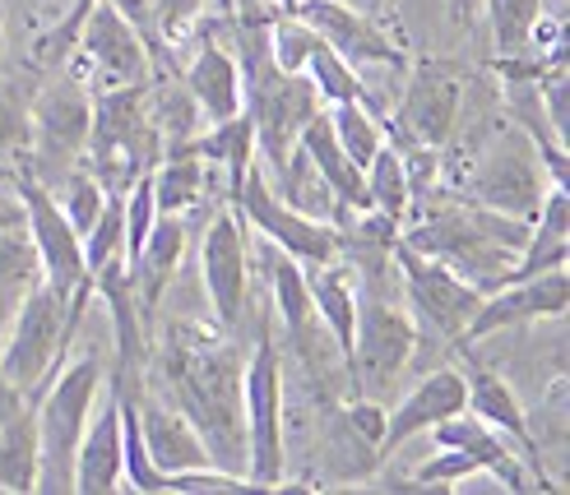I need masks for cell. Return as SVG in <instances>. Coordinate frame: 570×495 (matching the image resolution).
Listing matches in <instances>:
<instances>
[{
	"instance_id": "obj_1",
	"label": "cell",
	"mask_w": 570,
	"mask_h": 495,
	"mask_svg": "<svg viewBox=\"0 0 570 495\" xmlns=\"http://www.w3.org/2000/svg\"><path fill=\"white\" fill-rule=\"evenodd\" d=\"M242 366V343L205 319H173L154 353V375L167 389V403L190 417L214 468L237 477H246Z\"/></svg>"
},
{
	"instance_id": "obj_2",
	"label": "cell",
	"mask_w": 570,
	"mask_h": 495,
	"mask_svg": "<svg viewBox=\"0 0 570 495\" xmlns=\"http://www.w3.org/2000/svg\"><path fill=\"white\" fill-rule=\"evenodd\" d=\"M94 283L79 287V293H61L47 278L23 297V306L14 310L10 329L0 334V375L33 403L47 380L66 362V347L83 325V310H89Z\"/></svg>"
},
{
	"instance_id": "obj_3",
	"label": "cell",
	"mask_w": 570,
	"mask_h": 495,
	"mask_svg": "<svg viewBox=\"0 0 570 495\" xmlns=\"http://www.w3.org/2000/svg\"><path fill=\"white\" fill-rule=\"evenodd\" d=\"M102 389H107V366L94 353H83L75 362H61V370L33 398V435H38V486L33 491H47V495L70 491L79 435L89 426Z\"/></svg>"
},
{
	"instance_id": "obj_4",
	"label": "cell",
	"mask_w": 570,
	"mask_h": 495,
	"mask_svg": "<svg viewBox=\"0 0 570 495\" xmlns=\"http://www.w3.org/2000/svg\"><path fill=\"white\" fill-rule=\"evenodd\" d=\"M242 413H246V477L261 491H288V380L283 353L269 329L255 334L242 366Z\"/></svg>"
},
{
	"instance_id": "obj_5",
	"label": "cell",
	"mask_w": 570,
	"mask_h": 495,
	"mask_svg": "<svg viewBox=\"0 0 570 495\" xmlns=\"http://www.w3.org/2000/svg\"><path fill=\"white\" fill-rule=\"evenodd\" d=\"M28 116H33V149H28L23 167L47 190H61V181L83 162V149H89V126H94L89 83L70 70H56V79H47L28 98Z\"/></svg>"
},
{
	"instance_id": "obj_6",
	"label": "cell",
	"mask_w": 570,
	"mask_h": 495,
	"mask_svg": "<svg viewBox=\"0 0 570 495\" xmlns=\"http://www.w3.org/2000/svg\"><path fill=\"white\" fill-rule=\"evenodd\" d=\"M422 329L413 325V315L404 306H394L390 297L357 293V329H353V347H348V385L362 398L385 403L394 394V385L404 380V370L417 353Z\"/></svg>"
},
{
	"instance_id": "obj_7",
	"label": "cell",
	"mask_w": 570,
	"mask_h": 495,
	"mask_svg": "<svg viewBox=\"0 0 570 495\" xmlns=\"http://www.w3.org/2000/svg\"><path fill=\"white\" fill-rule=\"evenodd\" d=\"M199 283H205L214 325L242 343V334L250 329V227L233 204H223L205 227Z\"/></svg>"
},
{
	"instance_id": "obj_8",
	"label": "cell",
	"mask_w": 570,
	"mask_h": 495,
	"mask_svg": "<svg viewBox=\"0 0 570 495\" xmlns=\"http://www.w3.org/2000/svg\"><path fill=\"white\" fill-rule=\"evenodd\" d=\"M70 75L89 83V93H111V89H135V83L154 79V56L145 38L135 33V23L111 6V0H94L89 19L79 28V42L70 56Z\"/></svg>"
},
{
	"instance_id": "obj_9",
	"label": "cell",
	"mask_w": 570,
	"mask_h": 495,
	"mask_svg": "<svg viewBox=\"0 0 570 495\" xmlns=\"http://www.w3.org/2000/svg\"><path fill=\"white\" fill-rule=\"evenodd\" d=\"M390 259H394V269H399V283H404L413 325L460 347V338L469 329V319H473L482 293H478L469 278L454 274L450 265H441V259L413 250L404 237H394Z\"/></svg>"
},
{
	"instance_id": "obj_10",
	"label": "cell",
	"mask_w": 570,
	"mask_h": 495,
	"mask_svg": "<svg viewBox=\"0 0 570 495\" xmlns=\"http://www.w3.org/2000/svg\"><path fill=\"white\" fill-rule=\"evenodd\" d=\"M227 204H233V209L246 218V227L255 231V237L269 241V246H278L283 255L302 259L306 269L330 265V259H338V250H344V237H338L334 222L306 218V214L288 209V204H283V199L269 190L261 162H250L246 181L237 186V195L227 199Z\"/></svg>"
},
{
	"instance_id": "obj_11",
	"label": "cell",
	"mask_w": 570,
	"mask_h": 495,
	"mask_svg": "<svg viewBox=\"0 0 570 495\" xmlns=\"http://www.w3.org/2000/svg\"><path fill=\"white\" fill-rule=\"evenodd\" d=\"M6 181L14 186V199L23 204V231H28V241H33V250H38L42 278L51 287H61V293H79V287H89L83 241H79V231L70 227V218L61 214L56 190H47L28 167H14Z\"/></svg>"
},
{
	"instance_id": "obj_12",
	"label": "cell",
	"mask_w": 570,
	"mask_h": 495,
	"mask_svg": "<svg viewBox=\"0 0 570 495\" xmlns=\"http://www.w3.org/2000/svg\"><path fill=\"white\" fill-rule=\"evenodd\" d=\"M548 195V177H543V162H538L533 143L510 126V135H501L488 154H482L473 181H469V199L482 204V209H497L505 218H520L533 222L538 218V204Z\"/></svg>"
},
{
	"instance_id": "obj_13",
	"label": "cell",
	"mask_w": 570,
	"mask_h": 495,
	"mask_svg": "<svg viewBox=\"0 0 570 495\" xmlns=\"http://www.w3.org/2000/svg\"><path fill=\"white\" fill-rule=\"evenodd\" d=\"M570 306V278H566V265L561 269H543V274H529V278H510L501 283L497 293H488L478 301L469 329L460 338V353L464 347H478L505 329H520V325H533V319H561Z\"/></svg>"
},
{
	"instance_id": "obj_14",
	"label": "cell",
	"mask_w": 570,
	"mask_h": 495,
	"mask_svg": "<svg viewBox=\"0 0 570 495\" xmlns=\"http://www.w3.org/2000/svg\"><path fill=\"white\" fill-rule=\"evenodd\" d=\"M464 116V70L454 61H417L399 98V135L441 149Z\"/></svg>"
},
{
	"instance_id": "obj_15",
	"label": "cell",
	"mask_w": 570,
	"mask_h": 495,
	"mask_svg": "<svg viewBox=\"0 0 570 495\" xmlns=\"http://www.w3.org/2000/svg\"><path fill=\"white\" fill-rule=\"evenodd\" d=\"M464 353H469V347H464ZM464 385H469V413L482 417L497 435H505V440L515 445V454L529 463L538 491H561V482L548 473V463H543V445H538V435H533V417L524 413V403H520L515 389H510L505 375H497L492 366H482V362L469 353Z\"/></svg>"
},
{
	"instance_id": "obj_16",
	"label": "cell",
	"mask_w": 570,
	"mask_h": 495,
	"mask_svg": "<svg viewBox=\"0 0 570 495\" xmlns=\"http://www.w3.org/2000/svg\"><path fill=\"white\" fill-rule=\"evenodd\" d=\"M288 14H297L302 23L316 28V33L357 70L362 66H390V70L409 66L404 47H399L372 14H362L357 6H348V0H297Z\"/></svg>"
},
{
	"instance_id": "obj_17",
	"label": "cell",
	"mask_w": 570,
	"mask_h": 495,
	"mask_svg": "<svg viewBox=\"0 0 570 495\" xmlns=\"http://www.w3.org/2000/svg\"><path fill=\"white\" fill-rule=\"evenodd\" d=\"M460 407H469V385H464V370L454 366H436L426 370L422 380L399 398L390 413H385V435H381V463L390 454L404 449L413 435H426L436 422H445L450 413H460Z\"/></svg>"
},
{
	"instance_id": "obj_18",
	"label": "cell",
	"mask_w": 570,
	"mask_h": 495,
	"mask_svg": "<svg viewBox=\"0 0 570 495\" xmlns=\"http://www.w3.org/2000/svg\"><path fill=\"white\" fill-rule=\"evenodd\" d=\"M98 413L89 417L75 449V473H70V491L79 495H111L126 491L121 482V398L117 389H102V403H94Z\"/></svg>"
},
{
	"instance_id": "obj_19",
	"label": "cell",
	"mask_w": 570,
	"mask_h": 495,
	"mask_svg": "<svg viewBox=\"0 0 570 495\" xmlns=\"http://www.w3.org/2000/svg\"><path fill=\"white\" fill-rule=\"evenodd\" d=\"M432 445H450V449H464L469 458H478V468L497 477L505 491H533V473L529 463L515 454V445L505 440V435H497L482 417H473L469 407H460V413H450L445 422H436L432 430Z\"/></svg>"
},
{
	"instance_id": "obj_20",
	"label": "cell",
	"mask_w": 570,
	"mask_h": 495,
	"mask_svg": "<svg viewBox=\"0 0 570 495\" xmlns=\"http://www.w3.org/2000/svg\"><path fill=\"white\" fill-rule=\"evenodd\" d=\"M135 413H139V435H145V449H149V458L158 463L167 477L195 473V468H214L205 440H199V430L190 426V417L181 413V407L154 398L149 389H139Z\"/></svg>"
},
{
	"instance_id": "obj_21",
	"label": "cell",
	"mask_w": 570,
	"mask_h": 495,
	"mask_svg": "<svg viewBox=\"0 0 570 495\" xmlns=\"http://www.w3.org/2000/svg\"><path fill=\"white\" fill-rule=\"evenodd\" d=\"M186 237L190 227L186 218H173V214H158V222L149 227L145 246L135 250L130 259V278H135V301H139V315H145V325L158 315L167 287L177 283V269H181V255H186Z\"/></svg>"
},
{
	"instance_id": "obj_22",
	"label": "cell",
	"mask_w": 570,
	"mask_h": 495,
	"mask_svg": "<svg viewBox=\"0 0 570 495\" xmlns=\"http://www.w3.org/2000/svg\"><path fill=\"white\" fill-rule=\"evenodd\" d=\"M181 83H186V93L195 98L199 116H205V126L227 121V116L242 111V66H237V56L227 51L223 42H214V38L199 42V51L181 70Z\"/></svg>"
},
{
	"instance_id": "obj_23",
	"label": "cell",
	"mask_w": 570,
	"mask_h": 495,
	"mask_svg": "<svg viewBox=\"0 0 570 495\" xmlns=\"http://www.w3.org/2000/svg\"><path fill=\"white\" fill-rule=\"evenodd\" d=\"M297 143L311 154V162L321 167V177L330 181V190H334V199H338V218L372 209V199H366V181H362V167H357L344 149H338V139H334V130H330L325 107L306 121V130L297 135ZM338 218H334V222H338Z\"/></svg>"
},
{
	"instance_id": "obj_24",
	"label": "cell",
	"mask_w": 570,
	"mask_h": 495,
	"mask_svg": "<svg viewBox=\"0 0 570 495\" xmlns=\"http://www.w3.org/2000/svg\"><path fill=\"white\" fill-rule=\"evenodd\" d=\"M306 283H311V306H316V319L321 329L334 338V347L348 357L353 347V329H357V293H362V278H353L348 265H316L306 269ZM348 366V362H344Z\"/></svg>"
},
{
	"instance_id": "obj_25",
	"label": "cell",
	"mask_w": 570,
	"mask_h": 495,
	"mask_svg": "<svg viewBox=\"0 0 570 495\" xmlns=\"http://www.w3.org/2000/svg\"><path fill=\"white\" fill-rule=\"evenodd\" d=\"M190 149L205 158L209 167H223V177H227V199L237 195V186L246 181V171H250V162H255V126H250V116H246V107L237 111V116H227V121H214V126H205L195 139H190Z\"/></svg>"
},
{
	"instance_id": "obj_26",
	"label": "cell",
	"mask_w": 570,
	"mask_h": 495,
	"mask_svg": "<svg viewBox=\"0 0 570 495\" xmlns=\"http://www.w3.org/2000/svg\"><path fill=\"white\" fill-rule=\"evenodd\" d=\"M269 190L288 204V209L306 214V218H321V222H334L338 218V199L330 190V181L321 177V167L311 162V154L302 149V143H293L288 158H283V167L274 171V177H265Z\"/></svg>"
},
{
	"instance_id": "obj_27",
	"label": "cell",
	"mask_w": 570,
	"mask_h": 495,
	"mask_svg": "<svg viewBox=\"0 0 570 495\" xmlns=\"http://www.w3.org/2000/svg\"><path fill=\"white\" fill-rule=\"evenodd\" d=\"M149 181H154V199H158V214H173V218H186L199 199L209 190V162L199 158L190 143L186 149H173L163 154L154 167H149Z\"/></svg>"
},
{
	"instance_id": "obj_28",
	"label": "cell",
	"mask_w": 570,
	"mask_h": 495,
	"mask_svg": "<svg viewBox=\"0 0 570 495\" xmlns=\"http://www.w3.org/2000/svg\"><path fill=\"white\" fill-rule=\"evenodd\" d=\"M38 283H42V265H38V250L28 241L23 222L0 227V334L10 329L14 310Z\"/></svg>"
},
{
	"instance_id": "obj_29",
	"label": "cell",
	"mask_w": 570,
	"mask_h": 495,
	"mask_svg": "<svg viewBox=\"0 0 570 495\" xmlns=\"http://www.w3.org/2000/svg\"><path fill=\"white\" fill-rule=\"evenodd\" d=\"M265 269H269V287H274V315L283 334H297L316 319V306H311V283H306V265L293 255H283L278 246L265 241Z\"/></svg>"
},
{
	"instance_id": "obj_30",
	"label": "cell",
	"mask_w": 570,
	"mask_h": 495,
	"mask_svg": "<svg viewBox=\"0 0 570 495\" xmlns=\"http://www.w3.org/2000/svg\"><path fill=\"white\" fill-rule=\"evenodd\" d=\"M488 6V28L501 56H533L538 61V33L548 28L543 0H482Z\"/></svg>"
},
{
	"instance_id": "obj_31",
	"label": "cell",
	"mask_w": 570,
	"mask_h": 495,
	"mask_svg": "<svg viewBox=\"0 0 570 495\" xmlns=\"http://www.w3.org/2000/svg\"><path fill=\"white\" fill-rule=\"evenodd\" d=\"M362 181H366V199L372 209L390 222L404 227L413 218V190H409V171H404V158H399L394 139H385L381 149L372 154V162L362 167Z\"/></svg>"
},
{
	"instance_id": "obj_32",
	"label": "cell",
	"mask_w": 570,
	"mask_h": 495,
	"mask_svg": "<svg viewBox=\"0 0 570 495\" xmlns=\"http://www.w3.org/2000/svg\"><path fill=\"white\" fill-rule=\"evenodd\" d=\"M38 486V435H33V403L19 417L0 422V491L28 495Z\"/></svg>"
},
{
	"instance_id": "obj_33",
	"label": "cell",
	"mask_w": 570,
	"mask_h": 495,
	"mask_svg": "<svg viewBox=\"0 0 570 495\" xmlns=\"http://www.w3.org/2000/svg\"><path fill=\"white\" fill-rule=\"evenodd\" d=\"M302 75L311 79V89L321 93V102H372V93H366V83L357 79V66H348L344 56H338L321 33L316 42H311L306 61H302Z\"/></svg>"
},
{
	"instance_id": "obj_34",
	"label": "cell",
	"mask_w": 570,
	"mask_h": 495,
	"mask_svg": "<svg viewBox=\"0 0 570 495\" xmlns=\"http://www.w3.org/2000/svg\"><path fill=\"white\" fill-rule=\"evenodd\" d=\"M325 116H330V130L338 139V149H344L357 167L372 162V154L385 143V130L376 121V107L372 102H330Z\"/></svg>"
},
{
	"instance_id": "obj_35",
	"label": "cell",
	"mask_w": 570,
	"mask_h": 495,
	"mask_svg": "<svg viewBox=\"0 0 570 495\" xmlns=\"http://www.w3.org/2000/svg\"><path fill=\"white\" fill-rule=\"evenodd\" d=\"M33 149V116H28V93L14 79L0 75V177L28 162Z\"/></svg>"
},
{
	"instance_id": "obj_36",
	"label": "cell",
	"mask_w": 570,
	"mask_h": 495,
	"mask_svg": "<svg viewBox=\"0 0 570 495\" xmlns=\"http://www.w3.org/2000/svg\"><path fill=\"white\" fill-rule=\"evenodd\" d=\"M205 6L209 0H158L154 10V38H158V51L173 56L181 47V38L190 33V28L205 19Z\"/></svg>"
},
{
	"instance_id": "obj_37",
	"label": "cell",
	"mask_w": 570,
	"mask_h": 495,
	"mask_svg": "<svg viewBox=\"0 0 570 495\" xmlns=\"http://www.w3.org/2000/svg\"><path fill=\"white\" fill-rule=\"evenodd\" d=\"M14 222H23V204L14 199V204H0V227H14Z\"/></svg>"
},
{
	"instance_id": "obj_38",
	"label": "cell",
	"mask_w": 570,
	"mask_h": 495,
	"mask_svg": "<svg viewBox=\"0 0 570 495\" xmlns=\"http://www.w3.org/2000/svg\"><path fill=\"white\" fill-rule=\"evenodd\" d=\"M543 6H548L552 19H566V0H543Z\"/></svg>"
},
{
	"instance_id": "obj_39",
	"label": "cell",
	"mask_w": 570,
	"mask_h": 495,
	"mask_svg": "<svg viewBox=\"0 0 570 495\" xmlns=\"http://www.w3.org/2000/svg\"><path fill=\"white\" fill-rule=\"evenodd\" d=\"M293 6H297V0H274V10H278V14H283V10H293Z\"/></svg>"
},
{
	"instance_id": "obj_40",
	"label": "cell",
	"mask_w": 570,
	"mask_h": 495,
	"mask_svg": "<svg viewBox=\"0 0 570 495\" xmlns=\"http://www.w3.org/2000/svg\"><path fill=\"white\" fill-rule=\"evenodd\" d=\"M0 38H6V6H0Z\"/></svg>"
}]
</instances>
